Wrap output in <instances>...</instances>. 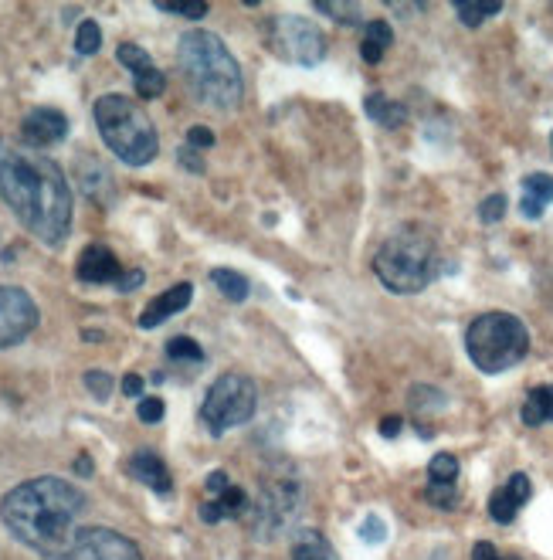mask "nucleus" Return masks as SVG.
<instances>
[{
  "label": "nucleus",
  "mask_w": 553,
  "mask_h": 560,
  "mask_svg": "<svg viewBox=\"0 0 553 560\" xmlns=\"http://www.w3.org/2000/svg\"><path fill=\"white\" fill-rule=\"evenodd\" d=\"M0 197L17 221L51 248L72 231V187L65 170L11 136H0Z\"/></svg>",
  "instance_id": "f257e3e1"
},
{
  "label": "nucleus",
  "mask_w": 553,
  "mask_h": 560,
  "mask_svg": "<svg viewBox=\"0 0 553 560\" xmlns=\"http://www.w3.org/2000/svg\"><path fill=\"white\" fill-rule=\"evenodd\" d=\"M85 493L58 476H38L0 499V520L14 540L41 557L65 560L72 557L79 520L85 513Z\"/></svg>",
  "instance_id": "f03ea898"
},
{
  "label": "nucleus",
  "mask_w": 553,
  "mask_h": 560,
  "mask_svg": "<svg viewBox=\"0 0 553 560\" xmlns=\"http://www.w3.org/2000/svg\"><path fill=\"white\" fill-rule=\"evenodd\" d=\"M177 65L184 75L190 96L201 106L231 112L245 99V79H241V65L228 45L211 31H184L177 41Z\"/></svg>",
  "instance_id": "7ed1b4c3"
},
{
  "label": "nucleus",
  "mask_w": 553,
  "mask_h": 560,
  "mask_svg": "<svg viewBox=\"0 0 553 560\" xmlns=\"http://www.w3.org/2000/svg\"><path fill=\"white\" fill-rule=\"evenodd\" d=\"M92 116L102 133V143L123 163H129V167H146V163L157 160L160 136L140 102L119 96V92H109V96L95 102Z\"/></svg>",
  "instance_id": "20e7f679"
},
{
  "label": "nucleus",
  "mask_w": 553,
  "mask_h": 560,
  "mask_svg": "<svg viewBox=\"0 0 553 560\" xmlns=\"http://www.w3.org/2000/svg\"><path fill=\"white\" fill-rule=\"evenodd\" d=\"M374 275L380 286L411 296L431 286V279L438 275V248L431 241L428 231L421 228H404L391 235L380 245L374 255Z\"/></svg>",
  "instance_id": "39448f33"
},
{
  "label": "nucleus",
  "mask_w": 553,
  "mask_h": 560,
  "mask_svg": "<svg viewBox=\"0 0 553 560\" xmlns=\"http://www.w3.org/2000/svg\"><path fill=\"white\" fill-rule=\"evenodd\" d=\"M465 350L469 360L482 374H503V370L516 367L530 350V330L520 316L513 313H482L475 316L465 330Z\"/></svg>",
  "instance_id": "423d86ee"
},
{
  "label": "nucleus",
  "mask_w": 553,
  "mask_h": 560,
  "mask_svg": "<svg viewBox=\"0 0 553 560\" xmlns=\"http://www.w3.org/2000/svg\"><path fill=\"white\" fill-rule=\"evenodd\" d=\"M258 411V387L245 374H221L218 381L207 387L201 404V421L214 438L228 428H238L252 421Z\"/></svg>",
  "instance_id": "0eeeda50"
},
{
  "label": "nucleus",
  "mask_w": 553,
  "mask_h": 560,
  "mask_svg": "<svg viewBox=\"0 0 553 560\" xmlns=\"http://www.w3.org/2000/svg\"><path fill=\"white\" fill-rule=\"evenodd\" d=\"M269 45L275 55L282 58V62H292V65H302V68H313L319 62H326V34L316 28L313 21H306V17H275L269 24Z\"/></svg>",
  "instance_id": "6e6552de"
},
{
  "label": "nucleus",
  "mask_w": 553,
  "mask_h": 560,
  "mask_svg": "<svg viewBox=\"0 0 553 560\" xmlns=\"http://www.w3.org/2000/svg\"><path fill=\"white\" fill-rule=\"evenodd\" d=\"M299 486L289 479L282 482H269V486H262V496H258L252 516H248V527L258 540H272L279 537V533L289 527V520L296 516L299 510Z\"/></svg>",
  "instance_id": "1a4fd4ad"
},
{
  "label": "nucleus",
  "mask_w": 553,
  "mask_h": 560,
  "mask_svg": "<svg viewBox=\"0 0 553 560\" xmlns=\"http://www.w3.org/2000/svg\"><path fill=\"white\" fill-rule=\"evenodd\" d=\"M41 323L38 303L17 286H0V350L28 340Z\"/></svg>",
  "instance_id": "9d476101"
},
{
  "label": "nucleus",
  "mask_w": 553,
  "mask_h": 560,
  "mask_svg": "<svg viewBox=\"0 0 553 560\" xmlns=\"http://www.w3.org/2000/svg\"><path fill=\"white\" fill-rule=\"evenodd\" d=\"M72 560H143V550L109 527H82L75 537Z\"/></svg>",
  "instance_id": "9b49d317"
},
{
  "label": "nucleus",
  "mask_w": 553,
  "mask_h": 560,
  "mask_svg": "<svg viewBox=\"0 0 553 560\" xmlns=\"http://www.w3.org/2000/svg\"><path fill=\"white\" fill-rule=\"evenodd\" d=\"M116 58H119V65H126L129 72H133V85H136V96L140 99L150 102V99H160L163 92H167V75L153 65V58L146 55L140 45L123 41V45L116 48Z\"/></svg>",
  "instance_id": "f8f14e48"
},
{
  "label": "nucleus",
  "mask_w": 553,
  "mask_h": 560,
  "mask_svg": "<svg viewBox=\"0 0 553 560\" xmlns=\"http://www.w3.org/2000/svg\"><path fill=\"white\" fill-rule=\"evenodd\" d=\"M65 136H68V119L62 109L38 106V109H31L21 123V143L34 146V150H45V146L62 143Z\"/></svg>",
  "instance_id": "ddd939ff"
},
{
  "label": "nucleus",
  "mask_w": 553,
  "mask_h": 560,
  "mask_svg": "<svg viewBox=\"0 0 553 560\" xmlns=\"http://www.w3.org/2000/svg\"><path fill=\"white\" fill-rule=\"evenodd\" d=\"M530 496H533L530 476H526V472H513V476H509L503 486L489 496V516L506 527V523H513L516 513L530 503Z\"/></svg>",
  "instance_id": "4468645a"
},
{
  "label": "nucleus",
  "mask_w": 553,
  "mask_h": 560,
  "mask_svg": "<svg viewBox=\"0 0 553 560\" xmlns=\"http://www.w3.org/2000/svg\"><path fill=\"white\" fill-rule=\"evenodd\" d=\"M79 279L82 282H92V286H116L119 279H123V265H119V258L112 255V248L106 245H89L85 252L79 255Z\"/></svg>",
  "instance_id": "2eb2a0df"
},
{
  "label": "nucleus",
  "mask_w": 553,
  "mask_h": 560,
  "mask_svg": "<svg viewBox=\"0 0 553 560\" xmlns=\"http://www.w3.org/2000/svg\"><path fill=\"white\" fill-rule=\"evenodd\" d=\"M126 472L160 496H170V489H174V476H170L167 462H163L157 452H136L133 459L126 462Z\"/></svg>",
  "instance_id": "dca6fc26"
},
{
  "label": "nucleus",
  "mask_w": 553,
  "mask_h": 560,
  "mask_svg": "<svg viewBox=\"0 0 553 560\" xmlns=\"http://www.w3.org/2000/svg\"><path fill=\"white\" fill-rule=\"evenodd\" d=\"M190 299H194V286H190V282H180V286L167 289L163 296H157V299H153V303L140 313V326H143V330H153V326H160L163 320L177 316L180 309H187Z\"/></svg>",
  "instance_id": "f3484780"
},
{
  "label": "nucleus",
  "mask_w": 553,
  "mask_h": 560,
  "mask_svg": "<svg viewBox=\"0 0 553 560\" xmlns=\"http://www.w3.org/2000/svg\"><path fill=\"white\" fill-rule=\"evenodd\" d=\"M520 187H523V201H520L523 218H530V221L543 218L547 204H553V177L537 170V174H526Z\"/></svg>",
  "instance_id": "a211bd4d"
},
{
  "label": "nucleus",
  "mask_w": 553,
  "mask_h": 560,
  "mask_svg": "<svg viewBox=\"0 0 553 560\" xmlns=\"http://www.w3.org/2000/svg\"><path fill=\"white\" fill-rule=\"evenodd\" d=\"M245 513H248V496H245V489L235 486V482H231V486L224 489L221 496L207 499V503L201 506V520L204 523L235 520V516H245Z\"/></svg>",
  "instance_id": "6ab92c4d"
},
{
  "label": "nucleus",
  "mask_w": 553,
  "mask_h": 560,
  "mask_svg": "<svg viewBox=\"0 0 553 560\" xmlns=\"http://www.w3.org/2000/svg\"><path fill=\"white\" fill-rule=\"evenodd\" d=\"M289 554L292 560H340L333 544L319 530H299L289 544Z\"/></svg>",
  "instance_id": "aec40b11"
},
{
  "label": "nucleus",
  "mask_w": 553,
  "mask_h": 560,
  "mask_svg": "<svg viewBox=\"0 0 553 560\" xmlns=\"http://www.w3.org/2000/svg\"><path fill=\"white\" fill-rule=\"evenodd\" d=\"M394 45V28L387 21H367L364 24V41H360V55H364V62L377 65L380 58H384V51Z\"/></svg>",
  "instance_id": "412c9836"
},
{
  "label": "nucleus",
  "mask_w": 553,
  "mask_h": 560,
  "mask_svg": "<svg viewBox=\"0 0 553 560\" xmlns=\"http://www.w3.org/2000/svg\"><path fill=\"white\" fill-rule=\"evenodd\" d=\"M364 109H367V116L374 119L377 126H384V129H397V126L408 123V109H404L401 102L387 99L384 92H374V96H367L364 99Z\"/></svg>",
  "instance_id": "4be33fe9"
},
{
  "label": "nucleus",
  "mask_w": 553,
  "mask_h": 560,
  "mask_svg": "<svg viewBox=\"0 0 553 560\" xmlns=\"http://www.w3.org/2000/svg\"><path fill=\"white\" fill-rule=\"evenodd\" d=\"M520 415H523V425H530V428L547 425V421H553V384L533 387V391L526 394Z\"/></svg>",
  "instance_id": "5701e85b"
},
{
  "label": "nucleus",
  "mask_w": 553,
  "mask_h": 560,
  "mask_svg": "<svg viewBox=\"0 0 553 560\" xmlns=\"http://www.w3.org/2000/svg\"><path fill=\"white\" fill-rule=\"evenodd\" d=\"M211 282L224 292V296L231 299V303H245V299H248V289H252V286H248L245 275L235 272V269H214V272H211Z\"/></svg>",
  "instance_id": "b1692460"
},
{
  "label": "nucleus",
  "mask_w": 553,
  "mask_h": 560,
  "mask_svg": "<svg viewBox=\"0 0 553 560\" xmlns=\"http://www.w3.org/2000/svg\"><path fill=\"white\" fill-rule=\"evenodd\" d=\"M503 11V4H475V0H462V4H455V14H459V21L465 28H479L486 17H496Z\"/></svg>",
  "instance_id": "393cba45"
},
{
  "label": "nucleus",
  "mask_w": 553,
  "mask_h": 560,
  "mask_svg": "<svg viewBox=\"0 0 553 560\" xmlns=\"http://www.w3.org/2000/svg\"><path fill=\"white\" fill-rule=\"evenodd\" d=\"M428 479L431 482H455L459 479V459L452 452H438L435 459L428 462Z\"/></svg>",
  "instance_id": "a878e982"
},
{
  "label": "nucleus",
  "mask_w": 553,
  "mask_h": 560,
  "mask_svg": "<svg viewBox=\"0 0 553 560\" xmlns=\"http://www.w3.org/2000/svg\"><path fill=\"white\" fill-rule=\"evenodd\" d=\"M167 357L170 360H190V364H204L201 343L190 340V336H174V340L167 343Z\"/></svg>",
  "instance_id": "bb28decb"
},
{
  "label": "nucleus",
  "mask_w": 553,
  "mask_h": 560,
  "mask_svg": "<svg viewBox=\"0 0 553 560\" xmlns=\"http://www.w3.org/2000/svg\"><path fill=\"white\" fill-rule=\"evenodd\" d=\"M319 14L333 17V21L347 24V28H357V24H364L360 17H364V7L360 4H316Z\"/></svg>",
  "instance_id": "cd10ccee"
},
{
  "label": "nucleus",
  "mask_w": 553,
  "mask_h": 560,
  "mask_svg": "<svg viewBox=\"0 0 553 560\" xmlns=\"http://www.w3.org/2000/svg\"><path fill=\"white\" fill-rule=\"evenodd\" d=\"M425 499L431 506H438V510H452L459 503V489H455V482H428Z\"/></svg>",
  "instance_id": "c85d7f7f"
},
{
  "label": "nucleus",
  "mask_w": 553,
  "mask_h": 560,
  "mask_svg": "<svg viewBox=\"0 0 553 560\" xmlns=\"http://www.w3.org/2000/svg\"><path fill=\"white\" fill-rule=\"evenodd\" d=\"M99 48H102V31H99V24H95V21H82L79 31H75V51L89 58V55H95Z\"/></svg>",
  "instance_id": "c756f323"
},
{
  "label": "nucleus",
  "mask_w": 553,
  "mask_h": 560,
  "mask_svg": "<svg viewBox=\"0 0 553 560\" xmlns=\"http://www.w3.org/2000/svg\"><path fill=\"white\" fill-rule=\"evenodd\" d=\"M506 208H509L506 194H489L486 201L479 204V221H482V224H496V221H503Z\"/></svg>",
  "instance_id": "7c9ffc66"
},
{
  "label": "nucleus",
  "mask_w": 553,
  "mask_h": 560,
  "mask_svg": "<svg viewBox=\"0 0 553 560\" xmlns=\"http://www.w3.org/2000/svg\"><path fill=\"white\" fill-rule=\"evenodd\" d=\"M85 387L92 391V398L109 401V394H112V377L106 374V370H89V374H85Z\"/></svg>",
  "instance_id": "2f4dec72"
},
{
  "label": "nucleus",
  "mask_w": 553,
  "mask_h": 560,
  "mask_svg": "<svg viewBox=\"0 0 553 560\" xmlns=\"http://www.w3.org/2000/svg\"><path fill=\"white\" fill-rule=\"evenodd\" d=\"M360 540H367V544H384V540H387V527H384V520L370 513L367 520L360 523Z\"/></svg>",
  "instance_id": "473e14b6"
},
{
  "label": "nucleus",
  "mask_w": 553,
  "mask_h": 560,
  "mask_svg": "<svg viewBox=\"0 0 553 560\" xmlns=\"http://www.w3.org/2000/svg\"><path fill=\"white\" fill-rule=\"evenodd\" d=\"M157 7L167 14L187 17V21H201V17H207V4H157Z\"/></svg>",
  "instance_id": "72a5a7b5"
},
{
  "label": "nucleus",
  "mask_w": 553,
  "mask_h": 560,
  "mask_svg": "<svg viewBox=\"0 0 553 560\" xmlns=\"http://www.w3.org/2000/svg\"><path fill=\"white\" fill-rule=\"evenodd\" d=\"M163 401L160 398H140V408H136V415H140V421H146V425H157V421H163Z\"/></svg>",
  "instance_id": "f704fd0d"
},
{
  "label": "nucleus",
  "mask_w": 553,
  "mask_h": 560,
  "mask_svg": "<svg viewBox=\"0 0 553 560\" xmlns=\"http://www.w3.org/2000/svg\"><path fill=\"white\" fill-rule=\"evenodd\" d=\"M187 146H190V150H207V146H214V129L190 126L187 129Z\"/></svg>",
  "instance_id": "c9c22d12"
},
{
  "label": "nucleus",
  "mask_w": 553,
  "mask_h": 560,
  "mask_svg": "<svg viewBox=\"0 0 553 560\" xmlns=\"http://www.w3.org/2000/svg\"><path fill=\"white\" fill-rule=\"evenodd\" d=\"M231 486V479H228V472H221V469H214L211 476L204 479V489H207V499H214V496H221L224 489Z\"/></svg>",
  "instance_id": "e433bc0d"
},
{
  "label": "nucleus",
  "mask_w": 553,
  "mask_h": 560,
  "mask_svg": "<svg viewBox=\"0 0 553 560\" xmlns=\"http://www.w3.org/2000/svg\"><path fill=\"white\" fill-rule=\"evenodd\" d=\"M143 279H146L143 269H126V272H123V279L116 282V289H119V292H133V289H140V286H143Z\"/></svg>",
  "instance_id": "4c0bfd02"
},
{
  "label": "nucleus",
  "mask_w": 553,
  "mask_h": 560,
  "mask_svg": "<svg viewBox=\"0 0 553 560\" xmlns=\"http://www.w3.org/2000/svg\"><path fill=\"white\" fill-rule=\"evenodd\" d=\"M177 160H180V163H184V167L190 170V174H204V163H201V160H197V153H194V150H190V146H184V150H180V153H177Z\"/></svg>",
  "instance_id": "58836bf2"
},
{
  "label": "nucleus",
  "mask_w": 553,
  "mask_h": 560,
  "mask_svg": "<svg viewBox=\"0 0 553 560\" xmlns=\"http://www.w3.org/2000/svg\"><path fill=\"white\" fill-rule=\"evenodd\" d=\"M472 560H503L499 557V550L489 544V540H479V544L472 547Z\"/></svg>",
  "instance_id": "ea45409f"
},
{
  "label": "nucleus",
  "mask_w": 553,
  "mask_h": 560,
  "mask_svg": "<svg viewBox=\"0 0 553 560\" xmlns=\"http://www.w3.org/2000/svg\"><path fill=\"white\" fill-rule=\"evenodd\" d=\"M123 394H126V398H140V394H143V377L140 374H126L123 377Z\"/></svg>",
  "instance_id": "a19ab883"
},
{
  "label": "nucleus",
  "mask_w": 553,
  "mask_h": 560,
  "mask_svg": "<svg viewBox=\"0 0 553 560\" xmlns=\"http://www.w3.org/2000/svg\"><path fill=\"white\" fill-rule=\"evenodd\" d=\"M401 425H404V421L397 418V415H387L384 421H380V435H384V438H394V435H401Z\"/></svg>",
  "instance_id": "79ce46f5"
},
{
  "label": "nucleus",
  "mask_w": 553,
  "mask_h": 560,
  "mask_svg": "<svg viewBox=\"0 0 553 560\" xmlns=\"http://www.w3.org/2000/svg\"><path fill=\"white\" fill-rule=\"evenodd\" d=\"M75 469H79V476H92V462H89V455H79V462H75Z\"/></svg>",
  "instance_id": "37998d69"
},
{
  "label": "nucleus",
  "mask_w": 553,
  "mask_h": 560,
  "mask_svg": "<svg viewBox=\"0 0 553 560\" xmlns=\"http://www.w3.org/2000/svg\"><path fill=\"white\" fill-rule=\"evenodd\" d=\"M550 150H553V133H550Z\"/></svg>",
  "instance_id": "c03bdc74"
}]
</instances>
